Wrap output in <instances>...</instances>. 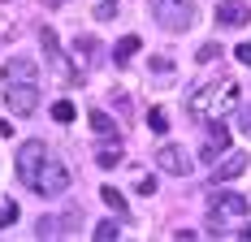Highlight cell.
Listing matches in <instances>:
<instances>
[{"mask_svg": "<svg viewBox=\"0 0 251 242\" xmlns=\"http://www.w3.org/2000/svg\"><path fill=\"white\" fill-rule=\"evenodd\" d=\"M226 151H229V130L226 125H212V134H208V143H203V160L217 165V156H226Z\"/></svg>", "mask_w": 251, "mask_h": 242, "instance_id": "obj_12", "label": "cell"}, {"mask_svg": "<svg viewBox=\"0 0 251 242\" xmlns=\"http://www.w3.org/2000/svg\"><path fill=\"white\" fill-rule=\"evenodd\" d=\"M234 56H238L243 65H251V44H238V48H234Z\"/></svg>", "mask_w": 251, "mask_h": 242, "instance_id": "obj_27", "label": "cell"}, {"mask_svg": "<svg viewBox=\"0 0 251 242\" xmlns=\"http://www.w3.org/2000/svg\"><path fill=\"white\" fill-rule=\"evenodd\" d=\"M251 212V199L247 194H234V191H217L208 199V217L212 220H229V217H247Z\"/></svg>", "mask_w": 251, "mask_h": 242, "instance_id": "obj_5", "label": "cell"}, {"mask_svg": "<svg viewBox=\"0 0 251 242\" xmlns=\"http://www.w3.org/2000/svg\"><path fill=\"white\" fill-rule=\"evenodd\" d=\"M238 238H251V220H247V225H243V229H238Z\"/></svg>", "mask_w": 251, "mask_h": 242, "instance_id": "obj_28", "label": "cell"}, {"mask_svg": "<svg viewBox=\"0 0 251 242\" xmlns=\"http://www.w3.org/2000/svg\"><path fill=\"white\" fill-rule=\"evenodd\" d=\"M87 121H91V130H96V134H113V117H108L104 108H91Z\"/></svg>", "mask_w": 251, "mask_h": 242, "instance_id": "obj_16", "label": "cell"}, {"mask_svg": "<svg viewBox=\"0 0 251 242\" xmlns=\"http://www.w3.org/2000/svg\"><path fill=\"white\" fill-rule=\"evenodd\" d=\"M39 44H44V56H48V65L56 73H65V78H78V65H70L65 56H61V44H56V35H52V26L39 30Z\"/></svg>", "mask_w": 251, "mask_h": 242, "instance_id": "obj_8", "label": "cell"}, {"mask_svg": "<svg viewBox=\"0 0 251 242\" xmlns=\"http://www.w3.org/2000/svg\"><path fill=\"white\" fill-rule=\"evenodd\" d=\"M0 82H39V65L30 56H9L0 70Z\"/></svg>", "mask_w": 251, "mask_h": 242, "instance_id": "obj_9", "label": "cell"}, {"mask_svg": "<svg viewBox=\"0 0 251 242\" xmlns=\"http://www.w3.org/2000/svg\"><path fill=\"white\" fill-rule=\"evenodd\" d=\"M238 130L251 139V104H243V108H238Z\"/></svg>", "mask_w": 251, "mask_h": 242, "instance_id": "obj_22", "label": "cell"}, {"mask_svg": "<svg viewBox=\"0 0 251 242\" xmlns=\"http://www.w3.org/2000/svg\"><path fill=\"white\" fill-rule=\"evenodd\" d=\"M238 173H247V156H238V151H229L221 165H212V182H234Z\"/></svg>", "mask_w": 251, "mask_h": 242, "instance_id": "obj_11", "label": "cell"}, {"mask_svg": "<svg viewBox=\"0 0 251 242\" xmlns=\"http://www.w3.org/2000/svg\"><path fill=\"white\" fill-rule=\"evenodd\" d=\"M52 117L56 121H74V104H70V99H56V104H52Z\"/></svg>", "mask_w": 251, "mask_h": 242, "instance_id": "obj_20", "label": "cell"}, {"mask_svg": "<svg viewBox=\"0 0 251 242\" xmlns=\"http://www.w3.org/2000/svg\"><path fill=\"white\" fill-rule=\"evenodd\" d=\"M117 234H122V229H117V220H100V225L91 229V238H96V242H113Z\"/></svg>", "mask_w": 251, "mask_h": 242, "instance_id": "obj_17", "label": "cell"}, {"mask_svg": "<svg viewBox=\"0 0 251 242\" xmlns=\"http://www.w3.org/2000/svg\"><path fill=\"white\" fill-rule=\"evenodd\" d=\"M134 52H139V35H126L122 44H117V48H113V61H117V65H126V61H130V56H134Z\"/></svg>", "mask_w": 251, "mask_h": 242, "instance_id": "obj_15", "label": "cell"}, {"mask_svg": "<svg viewBox=\"0 0 251 242\" xmlns=\"http://www.w3.org/2000/svg\"><path fill=\"white\" fill-rule=\"evenodd\" d=\"M74 56H82V65H96V61H100V39L78 35V39H74Z\"/></svg>", "mask_w": 251, "mask_h": 242, "instance_id": "obj_13", "label": "cell"}, {"mask_svg": "<svg viewBox=\"0 0 251 242\" xmlns=\"http://www.w3.org/2000/svg\"><path fill=\"white\" fill-rule=\"evenodd\" d=\"M217 56H221V48H217V44H203L195 61H203V65H208V61H217Z\"/></svg>", "mask_w": 251, "mask_h": 242, "instance_id": "obj_24", "label": "cell"}, {"mask_svg": "<svg viewBox=\"0 0 251 242\" xmlns=\"http://www.w3.org/2000/svg\"><path fill=\"white\" fill-rule=\"evenodd\" d=\"M13 220H18V203H4V208H0V225H4V229H9V225H13Z\"/></svg>", "mask_w": 251, "mask_h": 242, "instance_id": "obj_23", "label": "cell"}, {"mask_svg": "<svg viewBox=\"0 0 251 242\" xmlns=\"http://www.w3.org/2000/svg\"><path fill=\"white\" fill-rule=\"evenodd\" d=\"M0 96L13 117H30L39 108V82H0Z\"/></svg>", "mask_w": 251, "mask_h": 242, "instance_id": "obj_4", "label": "cell"}, {"mask_svg": "<svg viewBox=\"0 0 251 242\" xmlns=\"http://www.w3.org/2000/svg\"><path fill=\"white\" fill-rule=\"evenodd\" d=\"M96 165H100V169H117V165H122V143L96 147Z\"/></svg>", "mask_w": 251, "mask_h": 242, "instance_id": "obj_14", "label": "cell"}, {"mask_svg": "<svg viewBox=\"0 0 251 242\" xmlns=\"http://www.w3.org/2000/svg\"><path fill=\"white\" fill-rule=\"evenodd\" d=\"M151 70H156V73H169V70H174V61H169V56H151Z\"/></svg>", "mask_w": 251, "mask_h": 242, "instance_id": "obj_26", "label": "cell"}, {"mask_svg": "<svg viewBox=\"0 0 251 242\" xmlns=\"http://www.w3.org/2000/svg\"><path fill=\"white\" fill-rule=\"evenodd\" d=\"M100 199L108 203V208H113V212H117V217H126V199H122V191H113V186H104V191H100Z\"/></svg>", "mask_w": 251, "mask_h": 242, "instance_id": "obj_18", "label": "cell"}, {"mask_svg": "<svg viewBox=\"0 0 251 242\" xmlns=\"http://www.w3.org/2000/svg\"><path fill=\"white\" fill-rule=\"evenodd\" d=\"M156 165H160V173H174V177H186V173L195 169L191 156H186L177 143H165V147H160V151H156Z\"/></svg>", "mask_w": 251, "mask_h": 242, "instance_id": "obj_7", "label": "cell"}, {"mask_svg": "<svg viewBox=\"0 0 251 242\" xmlns=\"http://www.w3.org/2000/svg\"><path fill=\"white\" fill-rule=\"evenodd\" d=\"M26 186H30L35 194H65V186H70V169H65L61 160H52V156H48L39 169L30 173V182H26Z\"/></svg>", "mask_w": 251, "mask_h": 242, "instance_id": "obj_3", "label": "cell"}, {"mask_svg": "<svg viewBox=\"0 0 251 242\" xmlns=\"http://www.w3.org/2000/svg\"><path fill=\"white\" fill-rule=\"evenodd\" d=\"M48 160V147H44V139H26L22 147H18V177L22 182H30V173L39 169Z\"/></svg>", "mask_w": 251, "mask_h": 242, "instance_id": "obj_6", "label": "cell"}, {"mask_svg": "<svg viewBox=\"0 0 251 242\" xmlns=\"http://www.w3.org/2000/svg\"><path fill=\"white\" fill-rule=\"evenodd\" d=\"M148 130H151V134H165V130H169V117H165V108H151V113H148Z\"/></svg>", "mask_w": 251, "mask_h": 242, "instance_id": "obj_19", "label": "cell"}, {"mask_svg": "<svg viewBox=\"0 0 251 242\" xmlns=\"http://www.w3.org/2000/svg\"><path fill=\"white\" fill-rule=\"evenodd\" d=\"M96 18H100V22L117 18V0H96Z\"/></svg>", "mask_w": 251, "mask_h": 242, "instance_id": "obj_21", "label": "cell"}, {"mask_svg": "<svg viewBox=\"0 0 251 242\" xmlns=\"http://www.w3.org/2000/svg\"><path fill=\"white\" fill-rule=\"evenodd\" d=\"M139 194H156V177L151 173H139Z\"/></svg>", "mask_w": 251, "mask_h": 242, "instance_id": "obj_25", "label": "cell"}, {"mask_svg": "<svg viewBox=\"0 0 251 242\" xmlns=\"http://www.w3.org/2000/svg\"><path fill=\"white\" fill-rule=\"evenodd\" d=\"M217 22L229 26V30L247 26L251 22V4H247V0H221V4H217Z\"/></svg>", "mask_w": 251, "mask_h": 242, "instance_id": "obj_10", "label": "cell"}, {"mask_svg": "<svg viewBox=\"0 0 251 242\" xmlns=\"http://www.w3.org/2000/svg\"><path fill=\"white\" fill-rule=\"evenodd\" d=\"M151 18L165 30H191L195 26V0H151Z\"/></svg>", "mask_w": 251, "mask_h": 242, "instance_id": "obj_2", "label": "cell"}, {"mask_svg": "<svg viewBox=\"0 0 251 242\" xmlns=\"http://www.w3.org/2000/svg\"><path fill=\"white\" fill-rule=\"evenodd\" d=\"M229 108H238V82L234 78H217V82L200 87L195 96L186 99V113L195 121H221Z\"/></svg>", "mask_w": 251, "mask_h": 242, "instance_id": "obj_1", "label": "cell"}, {"mask_svg": "<svg viewBox=\"0 0 251 242\" xmlns=\"http://www.w3.org/2000/svg\"><path fill=\"white\" fill-rule=\"evenodd\" d=\"M61 4H65V0H48V9H61Z\"/></svg>", "mask_w": 251, "mask_h": 242, "instance_id": "obj_29", "label": "cell"}]
</instances>
